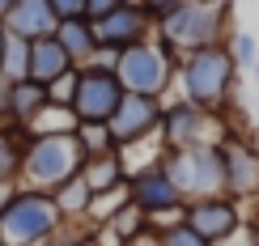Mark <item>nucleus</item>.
I'll return each instance as SVG.
<instances>
[{
    "instance_id": "18",
    "label": "nucleus",
    "mask_w": 259,
    "mask_h": 246,
    "mask_svg": "<svg viewBox=\"0 0 259 246\" xmlns=\"http://www.w3.org/2000/svg\"><path fill=\"white\" fill-rule=\"evenodd\" d=\"M119 166H123V178L132 183L136 174H145V170H157L161 166V157H166V144H161V136H145V140H136V144H123L119 153Z\"/></svg>"
},
{
    "instance_id": "12",
    "label": "nucleus",
    "mask_w": 259,
    "mask_h": 246,
    "mask_svg": "<svg viewBox=\"0 0 259 246\" xmlns=\"http://www.w3.org/2000/svg\"><path fill=\"white\" fill-rule=\"evenodd\" d=\"M94 34H98V47H106V51H127V47H136V42L153 38V26L145 21L136 0H119L115 13L94 26Z\"/></svg>"
},
{
    "instance_id": "11",
    "label": "nucleus",
    "mask_w": 259,
    "mask_h": 246,
    "mask_svg": "<svg viewBox=\"0 0 259 246\" xmlns=\"http://www.w3.org/2000/svg\"><path fill=\"white\" fill-rule=\"evenodd\" d=\"M127 195H132V208L145 212V221H161V217H175L183 212L187 200L179 195V187L166 178V170H145V174H136L132 183H127Z\"/></svg>"
},
{
    "instance_id": "13",
    "label": "nucleus",
    "mask_w": 259,
    "mask_h": 246,
    "mask_svg": "<svg viewBox=\"0 0 259 246\" xmlns=\"http://www.w3.org/2000/svg\"><path fill=\"white\" fill-rule=\"evenodd\" d=\"M221 162H225V195L238 200L259 195V149L246 140H225L221 144Z\"/></svg>"
},
{
    "instance_id": "35",
    "label": "nucleus",
    "mask_w": 259,
    "mask_h": 246,
    "mask_svg": "<svg viewBox=\"0 0 259 246\" xmlns=\"http://www.w3.org/2000/svg\"><path fill=\"white\" fill-rule=\"evenodd\" d=\"M5 38H9V34H5V21H0V56H5Z\"/></svg>"
},
{
    "instance_id": "21",
    "label": "nucleus",
    "mask_w": 259,
    "mask_h": 246,
    "mask_svg": "<svg viewBox=\"0 0 259 246\" xmlns=\"http://www.w3.org/2000/svg\"><path fill=\"white\" fill-rule=\"evenodd\" d=\"M26 127H13V123H0V183H13L17 187V174H21V149H26Z\"/></svg>"
},
{
    "instance_id": "14",
    "label": "nucleus",
    "mask_w": 259,
    "mask_h": 246,
    "mask_svg": "<svg viewBox=\"0 0 259 246\" xmlns=\"http://www.w3.org/2000/svg\"><path fill=\"white\" fill-rule=\"evenodd\" d=\"M5 34H13V38H21V42L51 38V34H56V13H51V0H9Z\"/></svg>"
},
{
    "instance_id": "15",
    "label": "nucleus",
    "mask_w": 259,
    "mask_h": 246,
    "mask_svg": "<svg viewBox=\"0 0 259 246\" xmlns=\"http://www.w3.org/2000/svg\"><path fill=\"white\" fill-rule=\"evenodd\" d=\"M47 102H51L47 85H38V81H13V85H9V93H5V123L26 127Z\"/></svg>"
},
{
    "instance_id": "9",
    "label": "nucleus",
    "mask_w": 259,
    "mask_h": 246,
    "mask_svg": "<svg viewBox=\"0 0 259 246\" xmlns=\"http://www.w3.org/2000/svg\"><path fill=\"white\" fill-rule=\"evenodd\" d=\"M183 225H191L208 246H225L238 233L242 225V212L230 195H212V200H191L183 204Z\"/></svg>"
},
{
    "instance_id": "29",
    "label": "nucleus",
    "mask_w": 259,
    "mask_h": 246,
    "mask_svg": "<svg viewBox=\"0 0 259 246\" xmlns=\"http://www.w3.org/2000/svg\"><path fill=\"white\" fill-rule=\"evenodd\" d=\"M51 13H56V26L77 21V17H85V0H51Z\"/></svg>"
},
{
    "instance_id": "23",
    "label": "nucleus",
    "mask_w": 259,
    "mask_h": 246,
    "mask_svg": "<svg viewBox=\"0 0 259 246\" xmlns=\"http://www.w3.org/2000/svg\"><path fill=\"white\" fill-rule=\"evenodd\" d=\"M132 204V195H127V183L123 187H115V191H106V195H94L90 200V212H85V221H90V229H98V225H111L119 212Z\"/></svg>"
},
{
    "instance_id": "32",
    "label": "nucleus",
    "mask_w": 259,
    "mask_h": 246,
    "mask_svg": "<svg viewBox=\"0 0 259 246\" xmlns=\"http://www.w3.org/2000/svg\"><path fill=\"white\" fill-rule=\"evenodd\" d=\"M77 238H81V233H77ZM77 238H72V233H56V238H51V242H42V246H72V242H77Z\"/></svg>"
},
{
    "instance_id": "22",
    "label": "nucleus",
    "mask_w": 259,
    "mask_h": 246,
    "mask_svg": "<svg viewBox=\"0 0 259 246\" xmlns=\"http://www.w3.org/2000/svg\"><path fill=\"white\" fill-rule=\"evenodd\" d=\"M72 132H77L72 106H56V102H47L34 119L26 123V136H72Z\"/></svg>"
},
{
    "instance_id": "2",
    "label": "nucleus",
    "mask_w": 259,
    "mask_h": 246,
    "mask_svg": "<svg viewBox=\"0 0 259 246\" xmlns=\"http://www.w3.org/2000/svg\"><path fill=\"white\" fill-rule=\"evenodd\" d=\"M175 77H179V56L157 34L149 42H136V47H127V51L115 56V81H119L123 93H136V98L166 102Z\"/></svg>"
},
{
    "instance_id": "26",
    "label": "nucleus",
    "mask_w": 259,
    "mask_h": 246,
    "mask_svg": "<svg viewBox=\"0 0 259 246\" xmlns=\"http://www.w3.org/2000/svg\"><path fill=\"white\" fill-rule=\"evenodd\" d=\"M225 51H230L234 68H255V64H259V42H255V34L230 30V38H225Z\"/></svg>"
},
{
    "instance_id": "31",
    "label": "nucleus",
    "mask_w": 259,
    "mask_h": 246,
    "mask_svg": "<svg viewBox=\"0 0 259 246\" xmlns=\"http://www.w3.org/2000/svg\"><path fill=\"white\" fill-rule=\"evenodd\" d=\"M94 242H98V246H127L111 225H98V229H94Z\"/></svg>"
},
{
    "instance_id": "34",
    "label": "nucleus",
    "mask_w": 259,
    "mask_h": 246,
    "mask_svg": "<svg viewBox=\"0 0 259 246\" xmlns=\"http://www.w3.org/2000/svg\"><path fill=\"white\" fill-rule=\"evenodd\" d=\"M72 246H98V242H94V229H90V233H81V238L72 242Z\"/></svg>"
},
{
    "instance_id": "30",
    "label": "nucleus",
    "mask_w": 259,
    "mask_h": 246,
    "mask_svg": "<svg viewBox=\"0 0 259 246\" xmlns=\"http://www.w3.org/2000/svg\"><path fill=\"white\" fill-rule=\"evenodd\" d=\"M115 5H119V0H85V21H90V26H98L102 17L115 13Z\"/></svg>"
},
{
    "instance_id": "7",
    "label": "nucleus",
    "mask_w": 259,
    "mask_h": 246,
    "mask_svg": "<svg viewBox=\"0 0 259 246\" xmlns=\"http://www.w3.org/2000/svg\"><path fill=\"white\" fill-rule=\"evenodd\" d=\"M157 136L166 144V153H179V149H191V144H225V127L217 115H204L200 106L191 102H161V123H157Z\"/></svg>"
},
{
    "instance_id": "16",
    "label": "nucleus",
    "mask_w": 259,
    "mask_h": 246,
    "mask_svg": "<svg viewBox=\"0 0 259 246\" xmlns=\"http://www.w3.org/2000/svg\"><path fill=\"white\" fill-rule=\"evenodd\" d=\"M68 72H72V60L64 56V47L56 42V34L30 42V81H38V85H56L60 77H68Z\"/></svg>"
},
{
    "instance_id": "6",
    "label": "nucleus",
    "mask_w": 259,
    "mask_h": 246,
    "mask_svg": "<svg viewBox=\"0 0 259 246\" xmlns=\"http://www.w3.org/2000/svg\"><path fill=\"white\" fill-rule=\"evenodd\" d=\"M166 178L179 187V195L187 200H212L225 195V162H221V144H191L179 153L161 157Z\"/></svg>"
},
{
    "instance_id": "19",
    "label": "nucleus",
    "mask_w": 259,
    "mask_h": 246,
    "mask_svg": "<svg viewBox=\"0 0 259 246\" xmlns=\"http://www.w3.org/2000/svg\"><path fill=\"white\" fill-rule=\"evenodd\" d=\"M90 187H85V178L77 174V178H68L64 187H56L51 191V204H56V212H60V221L68 225V221H85V212H90Z\"/></svg>"
},
{
    "instance_id": "33",
    "label": "nucleus",
    "mask_w": 259,
    "mask_h": 246,
    "mask_svg": "<svg viewBox=\"0 0 259 246\" xmlns=\"http://www.w3.org/2000/svg\"><path fill=\"white\" fill-rule=\"evenodd\" d=\"M13 191H17L13 183H0V212H5V208H9V200H13Z\"/></svg>"
},
{
    "instance_id": "36",
    "label": "nucleus",
    "mask_w": 259,
    "mask_h": 246,
    "mask_svg": "<svg viewBox=\"0 0 259 246\" xmlns=\"http://www.w3.org/2000/svg\"><path fill=\"white\" fill-rule=\"evenodd\" d=\"M251 72H255V81H259V64H255V68H251Z\"/></svg>"
},
{
    "instance_id": "3",
    "label": "nucleus",
    "mask_w": 259,
    "mask_h": 246,
    "mask_svg": "<svg viewBox=\"0 0 259 246\" xmlns=\"http://www.w3.org/2000/svg\"><path fill=\"white\" fill-rule=\"evenodd\" d=\"M81 166H85V157H81V149H77L72 136H30L26 149H21L17 187L51 195V191L64 187L68 178H77Z\"/></svg>"
},
{
    "instance_id": "10",
    "label": "nucleus",
    "mask_w": 259,
    "mask_h": 246,
    "mask_svg": "<svg viewBox=\"0 0 259 246\" xmlns=\"http://www.w3.org/2000/svg\"><path fill=\"white\" fill-rule=\"evenodd\" d=\"M157 123H161V102H157V98H136V93H123V102L115 106L111 123H106L115 153H119L123 144H136V140H145V136H153Z\"/></svg>"
},
{
    "instance_id": "4",
    "label": "nucleus",
    "mask_w": 259,
    "mask_h": 246,
    "mask_svg": "<svg viewBox=\"0 0 259 246\" xmlns=\"http://www.w3.org/2000/svg\"><path fill=\"white\" fill-rule=\"evenodd\" d=\"M230 5H200V0H183V9L166 26L157 30V38L166 42L175 56H191V51H208L221 47L230 38Z\"/></svg>"
},
{
    "instance_id": "1",
    "label": "nucleus",
    "mask_w": 259,
    "mask_h": 246,
    "mask_svg": "<svg viewBox=\"0 0 259 246\" xmlns=\"http://www.w3.org/2000/svg\"><path fill=\"white\" fill-rule=\"evenodd\" d=\"M179 98L200 106L204 115H217L230 106L234 85H238V68H234L230 51L208 47V51H191V56H179Z\"/></svg>"
},
{
    "instance_id": "20",
    "label": "nucleus",
    "mask_w": 259,
    "mask_h": 246,
    "mask_svg": "<svg viewBox=\"0 0 259 246\" xmlns=\"http://www.w3.org/2000/svg\"><path fill=\"white\" fill-rule=\"evenodd\" d=\"M81 178H85V187H90V195H106V191H115V187H123L127 178H123V166H119V157H94V162H85L81 166Z\"/></svg>"
},
{
    "instance_id": "5",
    "label": "nucleus",
    "mask_w": 259,
    "mask_h": 246,
    "mask_svg": "<svg viewBox=\"0 0 259 246\" xmlns=\"http://www.w3.org/2000/svg\"><path fill=\"white\" fill-rule=\"evenodd\" d=\"M64 229L51 195L17 187L9 208L0 212V246H42Z\"/></svg>"
},
{
    "instance_id": "28",
    "label": "nucleus",
    "mask_w": 259,
    "mask_h": 246,
    "mask_svg": "<svg viewBox=\"0 0 259 246\" xmlns=\"http://www.w3.org/2000/svg\"><path fill=\"white\" fill-rule=\"evenodd\" d=\"M111 229H115V233H119V238H123V242H136V238H140V233H149V221H145V212H136L132 204H127V208L119 212V217H115V221H111Z\"/></svg>"
},
{
    "instance_id": "8",
    "label": "nucleus",
    "mask_w": 259,
    "mask_h": 246,
    "mask_svg": "<svg viewBox=\"0 0 259 246\" xmlns=\"http://www.w3.org/2000/svg\"><path fill=\"white\" fill-rule=\"evenodd\" d=\"M119 102H123V89L115 81V72L77 68V93H72L77 123H111V115H115Z\"/></svg>"
},
{
    "instance_id": "27",
    "label": "nucleus",
    "mask_w": 259,
    "mask_h": 246,
    "mask_svg": "<svg viewBox=\"0 0 259 246\" xmlns=\"http://www.w3.org/2000/svg\"><path fill=\"white\" fill-rule=\"evenodd\" d=\"M153 238H157V246H208L191 225H183V221H175L166 229H153Z\"/></svg>"
},
{
    "instance_id": "25",
    "label": "nucleus",
    "mask_w": 259,
    "mask_h": 246,
    "mask_svg": "<svg viewBox=\"0 0 259 246\" xmlns=\"http://www.w3.org/2000/svg\"><path fill=\"white\" fill-rule=\"evenodd\" d=\"M72 140H77V149H81V157H85V162H94V157H111V153H115L106 123H77Z\"/></svg>"
},
{
    "instance_id": "24",
    "label": "nucleus",
    "mask_w": 259,
    "mask_h": 246,
    "mask_svg": "<svg viewBox=\"0 0 259 246\" xmlns=\"http://www.w3.org/2000/svg\"><path fill=\"white\" fill-rule=\"evenodd\" d=\"M0 81L13 85V81H30V42H21L9 34L5 38V56H0Z\"/></svg>"
},
{
    "instance_id": "17",
    "label": "nucleus",
    "mask_w": 259,
    "mask_h": 246,
    "mask_svg": "<svg viewBox=\"0 0 259 246\" xmlns=\"http://www.w3.org/2000/svg\"><path fill=\"white\" fill-rule=\"evenodd\" d=\"M56 42L64 47V56L72 60V68H85L94 56H98V34H94V26L85 17H77V21H60L56 26Z\"/></svg>"
}]
</instances>
